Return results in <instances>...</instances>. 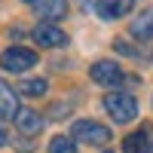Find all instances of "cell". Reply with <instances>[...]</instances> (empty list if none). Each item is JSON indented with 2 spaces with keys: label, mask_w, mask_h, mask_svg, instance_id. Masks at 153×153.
Segmentation results:
<instances>
[{
  "label": "cell",
  "mask_w": 153,
  "mask_h": 153,
  "mask_svg": "<svg viewBox=\"0 0 153 153\" xmlns=\"http://www.w3.org/2000/svg\"><path fill=\"white\" fill-rule=\"evenodd\" d=\"M104 107H107V113L117 123H132L135 117H138V101L129 95V92H110L107 98H104Z\"/></svg>",
  "instance_id": "6da1fadb"
},
{
  "label": "cell",
  "mask_w": 153,
  "mask_h": 153,
  "mask_svg": "<svg viewBox=\"0 0 153 153\" xmlns=\"http://www.w3.org/2000/svg\"><path fill=\"white\" fill-rule=\"evenodd\" d=\"M71 138L76 141H86V144H107L110 141V129L101 123H92V120H80L71 126Z\"/></svg>",
  "instance_id": "7a4b0ae2"
},
{
  "label": "cell",
  "mask_w": 153,
  "mask_h": 153,
  "mask_svg": "<svg viewBox=\"0 0 153 153\" xmlns=\"http://www.w3.org/2000/svg\"><path fill=\"white\" fill-rule=\"evenodd\" d=\"M0 65L6 71H12V74L31 71L37 65V52H31V49H25V46H12V49H6V52L0 55Z\"/></svg>",
  "instance_id": "3957f363"
},
{
  "label": "cell",
  "mask_w": 153,
  "mask_h": 153,
  "mask_svg": "<svg viewBox=\"0 0 153 153\" xmlns=\"http://www.w3.org/2000/svg\"><path fill=\"white\" fill-rule=\"evenodd\" d=\"M34 40H37V46H43V49H55V46H65L68 43V34L61 28H55V25L43 22V25L34 28Z\"/></svg>",
  "instance_id": "277c9868"
},
{
  "label": "cell",
  "mask_w": 153,
  "mask_h": 153,
  "mask_svg": "<svg viewBox=\"0 0 153 153\" xmlns=\"http://www.w3.org/2000/svg\"><path fill=\"white\" fill-rule=\"evenodd\" d=\"M89 76H92L95 83H101V86H117L123 80V71H120L117 61H95L92 71H89Z\"/></svg>",
  "instance_id": "5b68a950"
},
{
  "label": "cell",
  "mask_w": 153,
  "mask_h": 153,
  "mask_svg": "<svg viewBox=\"0 0 153 153\" xmlns=\"http://www.w3.org/2000/svg\"><path fill=\"white\" fill-rule=\"evenodd\" d=\"M16 129H19L22 135H40L43 117H40L37 110H31V107H19V113H16Z\"/></svg>",
  "instance_id": "8992f818"
},
{
  "label": "cell",
  "mask_w": 153,
  "mask_h": 153,
  "mask_svg": "<svg viewBox=\"0 0 153 153\" xmlns=\"http://www.w3.org/2000/svg\"><path fill=\"white\" fill-rule=\"evenodd\" d=\"M34 9L43 22H58L68 16V0H34Z\"/></svg>",
  "instance_id": "52a82bcc"
},
{
  "label": "cell",
  "mask_w": 153,
  "mask_h": 153,
  "mask_svg": "<svg viewBox=\"0 0 153 153\" xmlns=\"http://www.w3.org/2000/svg\"><path fill=\"white\" fill-rule=\"evenodd\" d=\"M135 0H98L95 9L101 19H120V16H129Z\"/></svg>",
  "instance_id": "ba28073f"
},
{
  "label": "cell",
  "mask_w": 153,
  "mask_h": 153,
  "mask_svg": "<svg viewBox=\"0 0 153 153\" xmlns=\"http://www.w3.org/2000/svg\"><path fill=\"white\" fill-rule=\"evenodd\" d=\"M16 113H19V98L16 92L6 86V83H0V120H16Z\"/></svg>",
  "instance_id": "9c48e42d"
},
{
  "label": "cell",
  "mask_w": 153,
  "mask_h": 153,
  "mask_svg": "<svg viewBox=\"0 0 153 153\" xmlns=\"http://www.w3.org/2000/svg\"><path fill=\"white\" fill-rule=\"evenodd\" d=\"M123 153H150V141H147V129H138L135 135H129L123 141Z\"/></svg>",
  "instance_id": "30bf717a"
},
{
  "label": "cell",
  "mask_w": 153,
  "mask_h": 153,
  "mask_svg": "<svg viewBox=\"0 0 153 153\" xmlns=\"http://www.w3.org/2000/svg\"><path fill=\"white\" fill-rule=\"evenodd\" d=\"M132 34L138 37V40H150L153 37V9H147L144 16H138L132 22Z\"/></svg>",
  "instance_id": "8fae6325"
},
{
  "label": "cell",
  "mask_w": 153,
  "mask_h": 153,
  "mask_svg": "<svg viewBox=\"0 0 153 153\" xmlns=\"http://www.w3.org/2000/svg\"><path fill=\"white\" fill-rule=\"evenodd\" d=\"M49 153H76V144H74V138L58 135V138H52V144H49Z\"/></svg>",
  "instance_id": "7c38bea8"
},
{
  "label": "cell",
  "mask_w": 153,
  "mask_h": 153,
  "mask_svg": "<svg viewBox=\"0 0 153 153\" xmlns=\"http://www.w3.org/2000/svg\"><path fill=\"white\" fill-rule=\"evenodd\" d=\"M19 89H22V95L37 98V95H43V92H46V80H25Z\"/></svg>",
  "instance_id": "4fadbf2b"
},
{
  "label": "cell",
  "mask_w": 153,
  "mask_h": 153,
  "mask_svg": "<svg viewBox=\"0 0 153 153\" xmlns=\"http://www.w3.org/2000/svg\"><path fill=\"white\" fill-rule=\"evenodd\" d=\"M3 144H6V132L0 129V147H3Z\"/></svg>",
  "instance_id": "5bb4252c"
},
{
  "label": "cell",
  "mask_w": 153,
  "mask_h": 153,
  "mask_svg": "<svg viewBox=\"0 0 153 153\" xmlns=\"http://www.w3.org/2000/svg\"><path fill=\"white\" fill-rule=\"evenodd\" d=\"M150 153H153V138H150Z\"/></svg>",
  "instance_id": "9a60e30c"
},
{
  "label": "cell",
  "mask_w": 153,
  "mask_h": 153,
  "mask_svg": "<svg viewBox=\"0 0 153 153\" xmlns=\"http://www.w3.org/2000/svg\"><path fill=\"white\" fill-rule=\"evenodd\" d=\"M25 3H34V0H25Z\"/></svg>",
  "instance_id": "2e32d148"
},
{
  "label": "cell",
  "mask_w": 153,
  "mask_h": 153,
  "mask_svg": "<svg viewBox=\"0 0 153 153\" xmlns=\"http://www.w3.org/2000/svg\"><path fill=\"white\" fill-rule=\"evenodd\" d=\"M104 153H110V150H104Z\"/></svg>",
  "instance_id": "e0dca14e"
}]
</instances>
